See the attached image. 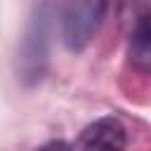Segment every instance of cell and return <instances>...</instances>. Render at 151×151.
<instances>
[{
    "label": "cell",
    "instance_id": "6da1fadb",
    "mask_svg": "<svg viewBox=\"0 0 151 151\" xmlns=\"http://www.w3.org/2000/svg\"><path fill=\"white\" fill-rule=\"evenodd\" d=\"M106 12V0H66L61 12V38L73 52L87 47L97 35Z\"/></svg>",
    "mask_w": 151,
    "mask_h": 151
},
{
    "label": "cell",
    "instance_id": "7a4b0ae2",
    "mask_svg": "<svg viewBox=\"0 0 151 151\" xmlns=\"http://www.w3.org/2000/svg\"><path fill=\"white\" fill-rule=\"evenodd\" d=\"M125 149H127V130L113 116L97 118L76 137L73 144H68V151H125Z\"/></svg>",
    "mask_w": 151,
    "mask_h": 151
},
{
    "label": "cell",
    "instance_id": "3957f363",
    "mask_svg": "<svg viewBox=\"0 0 151 151\" xmlns=\"http://www.w3.org/2000/svg\"><path fill=\"white\" fill-rule=\"evenodd\" d=\"M130 57H132V64L142 71L149 68V61H151V38H149V21L146 17L139 19L134 33H132V42H130Z\"/></svg>",
    "mask_w": 151,
    "mask_h": 151
},
{
    "label": "cell",
    "instance_id": "277c9868",
    "mask_svg": "<svg viewBox=\"0 0 151 151\" xmlns=\"http://www.w3.org/2000/svg\"><path fill=\"white\" fill-rule=\"evenodd\" d=\"M35 151H68V144L61 142V139H54V142H47V144L38 146Z\"/></svg>",
    "mask_w": 151,
    "mask_h": 151
}]
</instances>
